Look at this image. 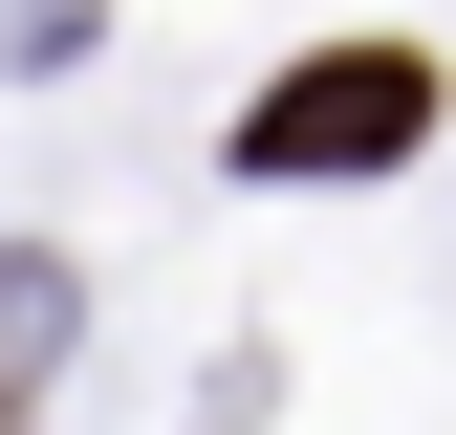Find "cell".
<instances>
[{"label": "cell", "instance_id": "obj_1", "mask_svg": "<svg viewBox=\"0 0 456 435\" xmlns=\"http://www.w3.org/2000/svg\"><path fill=\"white\" fill-rule=\"evenodd\" d=\"M435 131V66L413 44H326V66H282L240 109V175H370V152H413Z\"/></svg>", "mask_w": 456, "mask_h": 435}, {"label": "cell", "instance_id": "obj_2", "mask_svg": "<svg viewBox=\"0 0 456 435\" xmlns=\"http://www.w3.org/2000/svg\"><path fill=\"white\" fill-rule=\"evenodd\" d=\"M66 349V283H44V261H0V414H22V370Z\"/></svg>", "mask_w": 456, "mask_h": 435}, {"label": "cell", "instance_id": "obj_3", "mask_svg": "<svg viewBox=\"0 0 456 435\" xmlns=\"http://www.w3.org/2000/svg\"><path fill=\"white\" fill-rule=\"evenodd\" d=\"M0 435H22V414H0Z\"/></svg>", "mask_w": 456, "mask_h": 435}]
</instances>
